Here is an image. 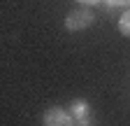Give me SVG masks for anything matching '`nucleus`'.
Here are the masks:
<instances>
[{
  "instance_id": "423d86ee",
  "label": "nucleus",
  "mask_w": 130,
  "mask_h": 126,
  "mask_svg": "<svg viewBox=\"0 0 130 126\" xmlns=\"http://www.w3.org/2000/svg\"><path fill=\"white\" fill-rule=\"evenodd\" d=\"M77 3L86 5V7H91V5H98V3H102V0H77Z\"/></svg>"
},
{
  "instance_id": "f03ea898",
  "label": "nucleus",
  "mask_w": 130,
  "mask_h": 126,
  "mask_svg": "<svg viewBox=\"0 0 130 126\" xmlns=\"http://www.w3.org/2000/svg\"><path fill=\"white\" fill-rule=\"evenodd\" d=\"M42 124L44 126H72L74 119L70 115V110H65V107H49L44 117H42Z\"/></svg>"
},
{
  "instance_id": "39448f33",
  "label": "nucleus",
  "mask_w": 130,
  "mask_h": 126,
  "mask_svg": "<svg viewBox=\"0 0 130 126\" xmlns=\"http://www.w3.org/2000/svg\"><path fill=\"white\" fill-rule=\"evenodd\" d=\"M107 7H130V0H105Z\"/></svg>"
},
{
  "instance_id": "f257e3e1",
  "label": "nucleus",
  "mask_w": 130,
  "mask_h": 126,
  "mask_svg": "<svg viewBox=\"0 0 130 126\" xmlns=\"http://www.w3.org/2000/svg\"><path fill=\"white\" fill-rule=\"evenodd\" d=\"M91 23H93V12L86 7H77L65 17V28L72 30V33L74 30H86Z\"/></svg>"
},
{
  "instance_id": "7ed1b4c3",
  "label": "nucleus",
  "mask_w": 130,
  "mask_h": 126,
  "mask_svg": "<svg viewBox=\"0 0 130 126\" xmlns=\"http://www.w3.org/2000/svg\"><path fill=\"white\" fill-rule=\"evenodd\" d=\"M70 115H72V119H74V124H81V126H86V124H91V105L86 103V100H81V98H77V100H72L70 103Z\"/></svg>"
},
{
  "instance_id": "20e7f679",
  "label": "nucleus",
  "mask_w": 130,
  "mask_h": 126,
  "mask_svg": "<svg viewBox=\"0 0 130 126\" xmlns=\"http://www.w3.org/2000/svg\"><path fill=\"white\" fill-rule=\"evenodd\" d=\"M119 30H121V35L130 37V9H125L121 14V19H119Z\"/></svg>"
}]
</instances>
